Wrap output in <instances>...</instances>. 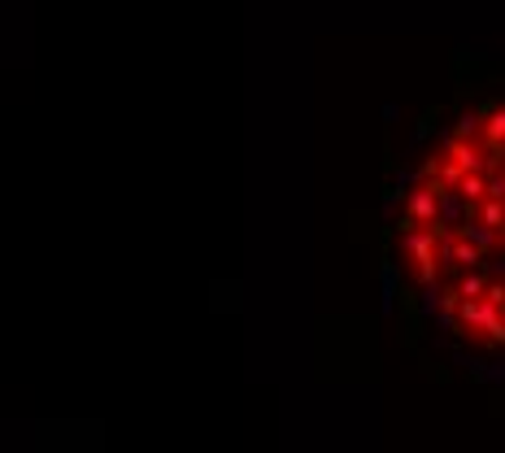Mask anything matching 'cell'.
<instances>
[{
  "mask_svg": "<svg viewBox=\"0 0 505 453\" xmlns=\"http://www.w3.org/2000/svg\"><path fill=\"white\" fill-rule=\"evenodd\" d=\"M388 266L423 328L505 362V97L454 114L414 153L392 192Z\"/></svg>",
  "mask_w": 505,
  "mask_h": 453,
  "instance_id": "6da1fadb",
  "label": "cell"
}]
</instances>
